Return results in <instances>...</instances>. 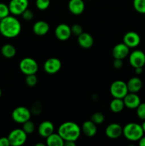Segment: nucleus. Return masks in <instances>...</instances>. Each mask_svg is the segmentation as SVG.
Instances as JSON below:
<instances>
[{
	"mask_svg": "<svg viewBox=\"0 0 145 146\" xmlns=\"http://www.w3.org/2000/svg\"><path fill=\"white\" fill-rule=\"evenodd\" d=\"M21 24L14 16L8 17L0 20V33L7 38H14L21 33Z\"/></svg>",
	"mask_w": 145,
	"mask_h": 146,
	"instance_id": "nucleus-1",
	"label": "nucleus"
},
{
	"mask_svg": "<svg viewBox=\"0 0 145 146\" xmlns=\"http://www.w3.org/2000/svg\"><path fill=\"white\" fill-rule=\"evenodd\" d=\"M58 133L64 141H76L80 136L81 128L79 125L72 121H68L61 124L58 130Z\"/></svg>",
	"mask_w": 145,
	"mask_h": 146,
	"instance_id": "nucleus-2",
	"label": "nucleus"
},
{
	"mask_svg": "<svg viewBox=\"0 0 145 146\" xmlns=\"http://www.w3.org/2000/svg\"><path fill=\"white\" fill-rule=\"evenodd\" d=\"M142 125L136 123H129L123 128L124 136L130 141H139L144 135Z\"/></svg>",
	"mask_w": 145,
	"mask_h": 146,
	"instance_id": "nucleus-3",
	"label": "nucleus"
},
{
	"mask_svg": "<svg viewBox=\"0 0 145 146\" xmlns=\"http://www.w3.org/2000/svg\"><path fill=\"white\" fill-rule=\"evenodd\" d=\"M109 91H110L111 95L114 98H122V99H123L125 96L129 93L127 83L120 80L114 81L111 84Z\"/></svg>",
	"mask_w": 145,
	"mask_h": 146,
	"instance_id": "nucleus-4",
	"label": "nucleus"
},
{
	"mask_svg": "<svg viewBox=\"0 0 145 146\" xmlns=\"http://www.w3.org/2000/svg\"><path fill=\"white\" fill-rule=\"evenodd\" d=\"M19 68L21 72L25 75L36 74L38 70V65L35 59L26 57L20 61Z\"/></svg>",
	"mask_w": 145,
	"mask_h": 146,
	"instance_id": "nucleus-5",
	"label": "nucleus"
},
{
	"mask_svg": "<svg viewBox=\"0 0 145 146\" xmlns=\"http://www.w3.org/2000/svg\"><path fill=\"white\" fill-rule=\"evenodd\" d=\"M10 145L21 146L24 145L27 140V134L21 128H16L9 133L8 135Z\"/></svg>",
	"mask_w": 145,
	"mask_h": 146,
	"instance_id": "nucleus-6",
	"label": "nucleus"
},
{
	"mask_svg": "<svg viewBox=\"0 0 145 146\" xmlns=\"http://www.w3.org/2000/svg\"><path fill=\"white\" fill-rule=\"evenodd\" d=\"M31 112L25 106H18L11 113L12 119L18 123H24L31 118Z\"/></svg>",
	"mask_w": 145,
	"mask_h": 146,
	"instance_id": "nucleus-7",
	"label": "nucleus"
},
{
	"mask_svg": "<svg viewBox=\"0 0 145 146\" xmlns=\"http://www.w3.org/2000/svg\"><path fill=\"white\" fill-rule=\"evenodd\" d=\"M11 14L13 15H21L28 7V0H11L8 4Z\"/></svg>",
	"mask_w": 145,
	"mask_h": 146,
	"instance_id": "nucleus-8",
	"label": "nucleus"
},
{
	"mask_svg": "<svg viewBox=\"0 0 145 146\" xmlns=\"http://www.w3.org/2000/svg\"><path fill=\"white\" fill-rule=\"evenodd\" d=\"M129 61L133 68L143 67L145 65V54L141 50H134L129 54Z\"/></svg>",
	"mask_w": 145,
	"mask_h": 146,
	"instance_id": "nucleus-9",
	"label": "nucleus"
},
{
	"mask_svg": "<svg viewBox=\"0 0 145 146\" xmlns=\"http://www.w3.org/2000/svg\"><path fill=\"white\" fill-rule=\"evenodd\" d=\"M61 61L57 58H50L45 61L44 68L48 74H55L61 68Z\"/></svg>",
	"mask_w": 145,
	"mask_h": 146,
	"instance_id": "nucleus-10",
	"label": "nucleus"
},
{
	"mask_svg": "<svg viewBox=\"0 0 145 146\" xmlns=\"http://www.w3.org/2000/svg\"><path fill=\"white\" fill-rule=\"evenodd\" d=\"M71 27L65 24H61L56 27L55 29V35L60 41H66L71 37Z\"/></svg>",
	"mask_w": 145,
	"mask_h": 146,
	"instance_id": "nucleus-11",
	"label": "nucleus"
},
{
	"mask_svg": "<svg viewBox=\"0 0 145 146\" xmlns=\"http://www.w3.org/2000/svg\"><path fill=\"white\" fill-rule=\"evenodd\" d=\"M141 38L135 31H128L123 37V42L130 48H135L140 44Z\"/></svg>",
	"mask_w": 145,
	"mask_h": 146,
	"instance_id": "nucleus-12",
	"label": "nucleus"
},
{
	"mask_svg": "<svg viewBox=\"0 0 145 146\" xmlns=\"http://www.w3.org/2000/svg\"><path fill=\"white\" fill-rule=\"evenodd\" d=\"M112 53L114 58L123 60L129 55V48L124 42L119 43L114 46Z\"/></svg>",
	"mask_w": 145,
	"mask_h": 146,
	"instance_id": "nucleus-13",
	"label": "nucleus"
},
{
	"mask_svg": "<svg viewBox=\"0 0 145 146\" xmlns=\"http://www.w3.org/2000/svg\"><path fill=\"white\" fill-rule=\"evenodd\" d=\"M123 133V128L119 124L113 123L107 126L105 129V134L111 139H116L119 138Z\"/></svg>",
	"mask_w": 145,
	"mask_h": 146,
	"instance_id": "nucleus-14",
	"label": "nucleus"
},
{
	"mask_svg": "<svg viewBox=\"0 0 145 146\" xmlns=\"http://www.w3.org/2000/svg\"><path fill=\"white\" fill-rule=\"evenodd\" d=\"M125 107L129 109H136L141 104V99L136 93L129 92L123 98Z\"/></svg>",
	"mask_w": 145,
	"mask_h": 146,
	"instance_id": "nucleus-15",
	"label": "nucleus"
},
{
	"mask_svg": "<svg viewBox=\"0 0 145 146\" xmlns=\"http://www.w3.org/2000/svg\"><path fill=\"white\" fill-rule=\"evenodd\" d=\"M68 9L74 15L81 14L85 10L83 0H70L68 2Z\"/></svg>",
	"mask_w": 145,
	"mask_h": 146,
	"instance_id": "nucleus-16",
	"label": "nucleus"
},
{
	"mask_svg": "<svg viewBox=\"0 0 145 146\" xmlns=\"http://www.w3.org/2000/svg\"><path fill=\"white\" fill-rule=\"evenodd\" d=\"M54 131V125L51 121H45L40 123L38 128V132L43 138H46Z\"/></svg>",
	"mask_w": 145,
	"mask_h": 146,
	"instance_id": "nucleus-17",
	"label": "nucleus"
},
{
	"mask_svg": "<svg viewBox=\"0 0 145 146\" xmlns=\"http://www.w3.org/2000/svg\"><path fill=\"white\" fill-rule=\"evenodd\" d=\"M50 29V26L46 21H38L33 26V31L37 36L45 35Z\"/></svg>",
	"mask_w": 145,
	"mask_h": 146,
	"instance_id": "nucleus-18",
	"label": "nucleus"
},
{
	"mask_svg": "<svg viewBox=\"0 0 145 146\" xmlns=\"http://www.w3.org/2000/svg\"><path fill=\"white\" fill-rule=\"evenodd\" d=\"M78 44L83 48H90L94 44L93 37L87 32H82L78 36Z\"/></svg>",
	"mask_w": 145,
	"mask_h": 146,
	"instance_id": "nucleus-19",
	"label": "nucleus"
},
{
	"mask_svg": "<svg viewBox=\"0 0 145 146\" xmlns=\"http://www.w3.org/2000/svg\"><path fill=\"white\" fill-rule=\"evenodd\" d=\"M84 134L88 137H93L97 133V125L92 121H86L83 123L81 128Z\"/></svg>",
	"mask_w": 145,
	"mask_h": 146,
	"instance_id": "nucleus-20",
	"label": "nucleus"
},
{
	"mask_svg": "<svg viewBox=\"0 0 145 146\" xmlns=\"http://www.w3.org/2000/svg\"><path fill=\"white\" fill-rule=\"evenodd\" d=\"M129 92L137 93L141 90L142 87V81L138 77H132L127 83Z\"/></svg>",
	"mask_w": 145,
	"mask_h": 146,
	"instance_id": "nucleus-21",
	"label": "nucleus"
},
{
	"mask_svg": "<svg viewBox=\"0 0 145 146\" xmlns=\"http://www.w3.org/2000/svg\"><path fill=\"white\" fill-rule=\"evenodd\" d=\"M46 145L48 146H63L64 140L58 133H53L46 138Z\"/></svg>",
	"mask_w": 145,
	"mask_h": 146,
	"instance_id": "nucleus-22",
	"label": "nucleus"
},
{
	"mask_svg": "<svg viewBox=\"0 0 145 146\" xmlns=\"http://www.w3.org/2000/svg\"><path fill=\"white\" fill-rule=\"evenodd\" d=\"M125 107V106L124 104V101L122 98H114V99L109 104V108L115 113H120Z\"/></svg>",
	"mask_w": 145,
	"mask_h": 146,
	"instance_id": "nucleus-23",
	"label": "nucleus"
},
{
	"mask_svg": "<svg viewBox=\"0 0 145 146\" xmlns=\"http://www.w3.org/2000/svg\"><path fill=\"white\" fill-rule=\"evenodd\" d=\"M1 52L3 56L7 58H13L16 55V50L13 45L10 44H6L2 46L1 48Z\"/></svg>",
	"mask_w": 145,
	"mask_h": 146,
	"instance_id": "nucleus-24",
	"label": "nucleus"
},
{
	"mask_svg": "<svg viewBox=\"0 0 145 146\" xmlns=\"http://www.w3.org/2000/svg\"><path fill=\"white\" fill-rule=\"evenodd\" d=\"M133 7L137 12L145 14V0H133Z\"/></svg>",
	"mask_w": 145,
	"mask_h": 146,
	"instance_id": "nucleus-25",
	"label": "nucleus"
},
{
	"mask_svg": "<svg viewBox=\"0 0 145 146\" xmlns=\"http://www.w3.org/2000/svg\"><path fill=\"white\" fill-rule=\"evenodd\" d=\"M22 129L26 134L32 133L35 131V125H34V122L31 121L30 120L26 121L25 123H23Z\"/></svg>",
	"mask_w": 145,
	"mask_h": 146,
	"instance_id": "nucleus-26",
	"label": "nucleus"
},
{
	"mask_svg": "<svg viewBox=\"0 0 145 146\" xmlns=\"http://www.w3.org/2000/svg\"><path fill=\"white\" fill-rule=\"evenodd\" d=\"M91 121L93 123H95L96 125H100V124L102 123L105 121V116L102 113L96 112L95 113L92 114L91 116Z\"/></svg>",
	"mask_w": 145,
	"mask_h": 146,
	"instance_id": "nucleus-27",
	"label": "nucleus"
},
{
	"mask_svg": "<svg viewBox=\"0 0 145 146\" xmlns=\"http://www.w3.org/2000/svg\"><path fill=\"white\" fill-rule=\"evenodd\" d=\"M51 0H36V6L41 11H44L49 7Z\"/></svg>",
	"mask_w": 145,
	"mask_h": 146,
	"instance_id": "nucleus-28",
	"label": "nucleus"
},
{
	"mask_svg": "<svg viewBox=\"0 0 145 146\" xmlns=\"http://www.w3.org/2000/svg\"><path fill=\"white\" fill-rule=\"evenodd\" d=\"M9 6L4 3H0V20L9 15Z\"/></svg>",
	"mask_w": 145,
	"mask_h": 146,
	"instance_id": "nucleus-29",
	"label": "nucleus"
},
{
	"mask_svg": "<svg viewBox=\"0 0 145 146\" xmlns=\"http://www.w3.org/2000/svg\"><path fill=\"white\" fill-rule=\"evenodd\" d=\"M26 84L30 87H33L36 85L38 82V78L36 76V74H30V75H26Z\"/></svg>",
	"mask_w": 145,
	"mask_h": 146,
	"instance_id": "nucleus-30",
	"label": "nucleus"
},
{
	"mask_svg": "<svg viewBox=\"0 0 145 146\" xmlns=\"http://www.w3.org/2000/svg\"><path fill=\"white\" fill-rule=\"evenodd\" d=\"M136 109V115L141 120H145V103H141Z\"/></svg>",
	"mask_w": 145,
	"mask_h": 146,
	"instance_id": "nucleus-31",
	"label": "nucleus"
},
{
	"mask_svg": "<svg viewBox=\"0 0 145 146\" xmlns=\"http://www.w3.org/2000/svg\"><path fill=\"white\" fill-rule=\"evenodd\" d=\"M71 32L72 34H74L75 36H78L79 35H80L82 32H83V29H82V27H81V25L78 24H75L71 27Z\"/></svg>",
	"mask_w": 145,
	"mask_h": 146,
	"instance_id": "nucleus-32",
	"label": "nucleus"
},
{
	"mask_svg": "<svg viewBox=\"0 0 145 146\" xmlns=\"http://www.w3.org/2000/svg\"><path fill=\"white\" fill-rule=\"evenodd\" d=\"M21 16H22L23 19H24L25 21H30L34 19V12H33L31 10L26 9L21 14Z\"/></svg>",
	"mask_w": 145,
	"mask_h": 146,
	"instance_id": "nucleus-33",
	"label": "nucleus"
},
{
	"mask_svg": "<svg viewBox=\"0 0 145 146\" xmlns=\"http://www.w3.org/2000/svg\"><path fill=\"white\" fill-rule=\"evenodd\" d=\"M41 110H42V106H41L40 102H35L32 106V109H31V113H33L35 115H38V114L41 113Z\"/></svg>",
	"mask_w": 145,
	"mask_h": 146,
	"instance_id": "nucleus-34",
	"label": "nucleus"
},
{
	"mask_svg": "<svg viewBox=\"0 0 145 146\" xmlns=\"http://www.w3.org/2000/svg\"><path fill=\"white\" fill-rule=\"evenodd\" d=\"M112 65H113L114 68H116V69H119L122 67L123 66V61L122 59H118V58H115L113 63H112Z\"/></svg>",
	"mask_w": 145,
	"mask_h": 146,
	"instance_id": "nucleus-35",
	"label": "nucleus"
},
{
	"mask_svg": "<svg viewBox=\"0 0 145 146\" xmlns=\"http://www.w3.org/2000/svg\"><path fill=\"white\" fill-rule=\"evenodd\" d=\"M10 143L8 137L0 138V146H9Z\"/></svg>",
	"mask_w": 145,
	"mask_h": 146,
	"instance_id": "nucleus-36",
	"label": "nucleus"
},
{
	"mask_svg": "<svg viewBox=\"0 0 145 146\" xmlns=\"http://www.w3.org/2000/svg\"><path fill=\"white\" fill-rule=\"evenodd\" d=\"M75 141H64L63 146H75Z\"/></svg>",
	"mask_w": 145,
	"mask_h": 146,
	"instance_id": "nucleus-37",
	"label": "nucleus"
},
{
	"mask_svg": "<svg viewBox=\"0 0 145 146\" xmlns=\"http://www.w3.org/2000/svg\"><path fill=\"white\" fill-rule=\"evenodd\" d=\"M139 145L140 146H145V136H142L139 141Z\"/></svg>",
	"mask_w": 145,
	"mask_h": 146,
	"instance_id": "nucleus-38",
	"label": "nucleus"
},
{
	"mask_svg": "<svg viewBox=\"0 0 145 146\" xmlns=\"http://www.w3.org/2000/svg\"><path fill=\"white\" fill-rule=\"evenodd\" d=\"M135 73L136 74H141L143 71V67H137V68H135Z\"/></svg>",
	"mask_w": 145,
	"mask_h": 146,
	"instance_id": "nucleus-39",
	"label": "nucleus"
},
{
	"mask_svg": "<svg viewBox=\"0 0 145 146\" xmlns=\"http://www.w3.org/2000/svg\"><path fill=\"white\" fill-rule=\"evenodd\" d=\"M141 125H142V129H143L144 133H145V120H144V122L142 123V124Z\"/></svg>",
	"mask_w": 145,
	"mask_h": 146,
	"instance_id": "nucleus-40",
	"label": "nucleus"
},
{
	"mask_svg": "<svg viewBox=\"0 0 145 146\" xmlns=\"http://www.w3.org/2000/svg\"><path fill=\"white\" fill-rule=\"evenodd\" d=\"M36 146H45V144L41 143H38L36 144Z\"/></svg>",
	"mask_w": 145,
	"mask_h": 146,
	"instance_id": "nucleus-41",
	"label": "nucleus"
},
{
	"mask_svg": "<svg viewBox=\"0 0 145 146\" xmlns=\"http://www.w3.org/2000/svg\"><path fill=\"white\" fill-rule=\"evenodd\" d=\"M1 96V89H0V97Z\"/></svg>",
	"mask_w": 145,
	"mask_h": 146,
	"instance_id": "nucleus-42",
	"label": "nucleus"
},
{
	"mask_svg": "<svg viewBox=\"0 0 145 146\" xmlns=\"http://www.w3.org/2000/svg\"><path fill=\"white\" fill-rule=\"evenodd\" d=\"M144 16H145V14H144Z\"/></svg>",
	"mask_w": 145,
	"mask_h": 146,
	"instance_id": "nucleus-43",
	"label": "nucleus"
}]
</instances>
